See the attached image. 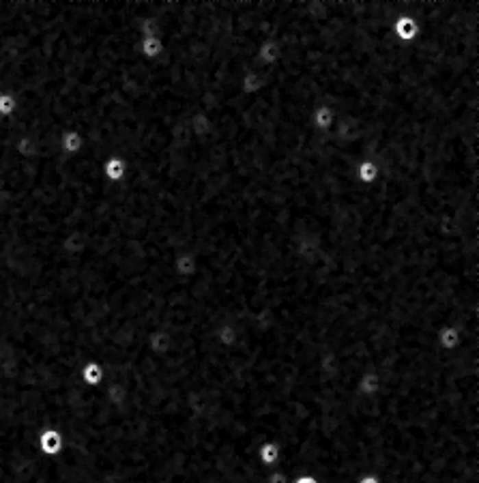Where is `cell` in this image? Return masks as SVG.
<instances>
[{"label":"cell","instance_id":"7a4b0ae2","mask_svg":"<svg viewBox=\"0 0 479 483\" xmlns=\"http://www.w3.org/2000/svg\"><path fill=\"white\" fill-rule=\"evenodd\" d=\"M467 335H479V333H465V331L458 329V327L447 325V327H441V329H439V333H437V344H439L443 350H456L462 342H465Z\"/></svg>","mask_w":479,"mask_h":483},{"label":"cell","instance_id":"8fae6325","mask_svg":"<svg viewBox=\"0 0 479 483\" xmlns=\"http://www.w3.org/2000/svg\"><path fill=\"white\" fill-rule=\"evenodd\" d=\"M18 112V99L11 92H0V119H11Z\"/></svg>","mask_w":479,"mask_h":483},{"label":"cell","instance_id":"277c9868","mask_svg":"<svg viewBox=\"0 0 479 483\" xmlns=\"http://www.w3.org/2000/svg\"><path fill=\"white\" fill-rule=\"evenodd\" d=\"M84 147H86V140L77 129H67V132L60 134V151L65 155L77 157V155H82Z\"/></svg>","mask_w":479,"mask_h":483},{"label":"cell","instance_id":"52a82bcc","mask_svg":"<svg viewBox=\"0 0 479 483\" xmlns=\"http://www.w3.org/2000/svg\"><path fill=\"white\" fill-rule=\"evenodd\" d=\"M310 123H312V127L316 129V132H329V129L333 127V123H335V110L327 103L316 106L314 112H312V116H310Z\"/></svg>","mask_w":479,"mask_h":483},{"label":"cell","instance_id":"7c38bea8","mask_svg":"<svg viewBox=\"0 0 479 483\" xmlns=\"http://www.w3.org/2000/svg\"><path fill=\"white\" fill-rule=\"evenodd\" d=\"M357 483H382V481H380V477L374 475V473H363V475L357 479Z\"/></svg>","mask_w":479,"mask_h":483},{"label":"cell","instance_id":"3957f363","mask_svg":"<svg viewBox=\"0 0 479 483\" xmlns=\"http://www.w3.org/2000/svg\"><path fill=\"white\" fill-rule=\"evenodd\" d=\"M280 56H282V47L275 41V37L267 39L258 45V50H256V64L258 67H275Z\"/></svg>","mask_w":479,"mask_h":483},{"label":"cell","instance_id":"4fadbf2b","mask_svg":"<svg viewBox=\"0 0 479 483\" xmlns=\"http://www.w3.org/2000/svg\"><path fill=\"white\" fill-rule=\"evenodd\" d=\"M0 363H3V350H0Z\"/></svg>","mask_w":479,"mask_h":483},{"label":"cell","instance_id":"9c48e42d","mask_svg":"<svg viewBox=\"0 0 479 483\" xmlns=\"http://www.w3.org/2000/svg\"><path fill=\"white\" fill-rule=\"evenodd\" d=\"M256 456H258V462L265 464V466H280L282 464V449L278 443L273 441H265L258 445V451H256Z\"/></svg>","mask_w":479,"mask_h":483},{"label":"cell","instance_id":"5b68a950","mask_svg":"<svg viewBox=\"0 0 479 483\" xmlns=\"http://www.w3.org/2000/svg\"><path fill=\"white\" fill-rule=\"evenodd\" d=\"M378 176H380V170H378V164L374 159H363L357 164L355 168V181L363 187H372L378 183Z\"/></svg>","mask_w":479,"mask_h":483},{"label":"cell","instance_id":"6da1fadb","mask_svg":"<svg viewBox=\"0 0 479 483\" xmlns=\"http://www.w3.org/2000/svg\"><path fill=\"white\" fill-rule=\"evenodd\" d=\"M62 445H65V438L58 430H41L39 436H37V449L41 451L43 456H58L62 451Z\"/></svg>","mask_w":479,"mask_h":483},{"label":"cell","instance_id":"ba28073f","mask_svg":"<svg viewBox=\"0 0 479 483\" xmlns=\"http://www.w3.org/2000/svg\"><path fill=\"white\" fill-rule=\"evenodd\" d=\"M79 378H82V382L86 386H90V389H97V386H101L103 380H106V372H103L101 363L88 361V363L82 365V369H79Z\"/></svg>","mask_w":479,"mask_h":483},{"label":"cell","instance_id":"8992f818","mask_svg":"<svg viewBox=\"0 0 479 483\" xmlns=\"http://www.w3.org/2000/svg\"><path fill=\"white\" fill-rule=\"evenodd\" d=\"M103 176L108 183H123L127 176V161L119 155H112L103 161Z\"/></svg>","mask_w":479,"mask_h":483},{"label":"cell","instance_id":"30bf717a","mask_svg":"<svg viewBox=\"0 0 479 483\" xmlns=\"http://www.w3.org/2000/svg\"><path fill=\"white\" fill-rule=\"evenodd\" d=\"M138 52L142 58L155 60L164 54V39L162 37H142L140 45H138Z\"/></svg>","mask_w":479,"mask_h":483}]
</instances>
